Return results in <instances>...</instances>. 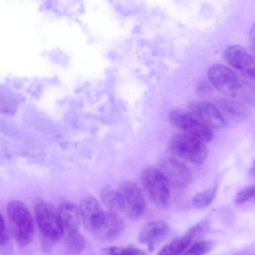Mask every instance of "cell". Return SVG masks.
<instances>
[{"instance_id":"6","label":"cell","mask_w":255,"mask_h":255,"mask_svg":"<svg viewBox=\"0 0 255 255\" xmlns=\"http://www.w3.org/2000/svg\"><path fill=\"white\" fill-rule=\"evenodd\" d=\"M208 76L212 85L224 95L236 97L241 81L229 68L222 64L213 65L208 70Z\"/></svg>"},{"instance_id":"28","label":"cell","mask_w":255,"mask_h":255,"mask_svg":"<svg viewBox=\"0 0 255 255\" xmlns=\"http://www.w3.org/2000/svg\"><path fill=\"white\" fill-rule=\"evenodd\" d=\"M250 172L252 176L255 177V160L252 166Z\"/></svg>"},{"instance_id":"8","label":"cell","mask_w":255,"mask_h":255,"mask_svg":"<svg viewBox=\"0 0 255 255\" xmlns=\"http://www.w3.org/2000/svg\"><path fill=\"white\" fill-rule=\"evenodd\" d=\"M223 55L229 65L245 76L255 78V57L245 48L238 45H230L226 48Z\"/></svg>"},{"instance_id":"27","label":"cell","mask_w":255,"mask_h":255,"mask_svg":"<svg viewBox=\"0 0 255 255\" xmlns=\"http://www.w3.org/2000/svg\"><path fill=\"white\" fill-rule=\"evenodd\" d=\"M250 35L252 38L255 41V23L253 25L250 31Z\"/></svg>"},{"instance_id":"5","label":"cell","mask_w":255,"mask_h":255,"mask_svg":"<svg viewBox=\"0 0 255 255\" xmlns=\"http://www.w3.org/2000/svg\"><path fill=\"white\" fill-rule=\"evenodd\" d=\"M169 118L175 127L204 142H209L213 138L212 128L200 121L191 112L174 110L170 112Z\"/></svg>"},{"instance_id":"25","label":"cell","mask_w":255,"mask_h":255,"mask_svg":"<svg viewBox=\"0 0 255 255\" xmlns=\"http://www.w3.org/2000/svg\"><path fill=\"white\" fill-rule=\"evenodd\" d=\"M9 240L5 221L2 215L0 216V245H5Z\"/></svg>"},{"instance_id":"7","label":"cell","mask_w":255,"mask_h":255,"mask_svg":"<svg viewBox=\"0 0 255 255\" xmlns=\"http://www.w3.org/2000/svg\"><path fill=\"white\" fill-rule=\"evenodd\" d=\"M118 189L122 199L123 212L132 219L141 216L145 210V201L138 187L132 182L126 181Z\"/></svg>"},{"instance_id":"19","label":"cell","mask_w":255,"mask_h":255,"mask_svg":"<svg viewBox=\"0 0 255 255\" xmlns=\"http://www.w3.org/2000/svg\"><path fill=\"white\" fill-rule=\"evenodd\" d=\"M217 191V186L213 185L209 188L197 194L192 199L193 205L197 208H204L213 201Z\"/></svg>"},{"instance_id":"4","label":"cell","mask_w":255,"mask_h":255,"mask_svg":"<svg viewBox=\"0 0 255 255\" xmlns=\"http://www.w3.org/2000/svg\"><path fill=\"white\" fill-rule=\"evenodd\" d=\"M170 149L179 158L195 165L202 164L208 153L204 142L184 131L177 134L172 139Z\"/></svg>"},{"instance_id":"3","label":"cell","mask_w":255,"mask_h":255,"mask_svg":"<svg viewBox=\"0 0 255 255\" xmlns=\"http://www.w3.org/2000/svg\"><path fill=\"white\" fill-rule=\"evenodd\" d=\"M37 226L45 239L55 242L61 239L64 232L58 210L42 200H37L34 206Z\"/></svg>"},{"instance_id":"23","label":"cell","mask_w":255,"mask_h":255,"mask_svg":"<svg viewBox=\"0 0 255 255\" xmlns=\"http://www.w3.org/2000/svg\"><path fill=\"white\" fill-rule=\"evenodd\" d=\"M251 201L255 202V184L244 187L238 192L235 198V202L238 205Z\"/></svg>"},{"instance_id":"10","label":"cell","mask_w":255,"mask_h":255,"mask_svg":"<svg viewBox=\"0 0 255 255\" xmlns=\"http://www.w3.org/2000/svg\"><path fill=\"white\" fill-rule=\"evenodd\" d=\"M169 184L178 187L187 186L191 180L190 169L183 163L175 158H168L161 163V169Z\"/></svg>"},{"instance_id":"9","label":"cell","mask_w":255,"mask_h":255,"mask_svg":"<svg viewBox=\"0 0 255 255\" xmlns=\"http://www.w3.org/2000/svg\"><path fill=\"white\" fill-rule=\"evenodd\" d=\"M80 211L86 228L94 233L103 223L106 213L99 201L94 197L84 198L81 202Z\"/></svg>"},{"instance_id":"18","label":"cell","mask_w":255,"mask_h":255,"mask_svg":"<svg viewBox=\"0 0 255 255\" xmlns=\"http://www.w3.org/2000/svg\"><path fill=\"white\" fill-rule=\"evenodd\" d=\"M64 245L66 250L70 253L81 252L85 247V241L78 231L65 234Z\"/></svg>"},{"instance_id":"16","label":"cell","mask_w":255,"mask_h":255,"mask_svg":"<svg viewBox=\"0 0 255 255\" xmlns=\"http://www.w3.org/2000/svg\"><path fill=\"white\" fill-rule=\"evenodd\" d=\"M100 198L104 205L114 212H123V204L118 189L110 186L104 187L101 192Z\"/></svg>"},{"instance_id":"11","label":"cell","mask_w":255,"mask_h":255,"mask_svg":"<svg viewBox=\"0 0 255 255\" xmlns=\"http://www.w3.org/2000/svg\"><path fill=\"white\" fill-rule=\"evenodd\" d=\"M190 112L211 128H221L226 125V120L221 112L211 103H195L192 106Z\"/></svg>"},{"instance_id":"13","label":"cell","mask_w":255,"mask_h":255,"mask_svg":"<svg viewBox=\"0 0 255 255\" xmlns=\"http://www.w3.org/2000/svg\"><path fill=\"white\" fill-rule=\"evenodd\" d=\"M123 219L114 212L106 213L105 218L100 227L94 233L103 240H111L118 237L124 229Z\"/></svg>"},{"instance_id":"21","label":"cell","mask_w":255,"mask_h":255,"mask_svg":"<svg viewBox=\"0 0 255 255\" xmlns=\"http://www.w3.org/2000/svg\"><path fill=\"white\" fill-rule=\"evenodd\" d=\"M236 97L248 104L255 105V87L249 83L241 81Z\"/></svg>"},{"instance_id":"17","label":"cell","mask_w":255,"mask_h":255,"mask_svg":"<svg viewBox=\"0 0 255 255\" xmlns=\"http://www.w3.org/2000/svg\"><path fill=\"white\" fill-rule=\"evenodd\" d=\"M193 242L192 239L186 234L176 238L165 246L158 253L160 255H171L183 254Z\"/></svg>"},{"instance_id":"15","label":"cell","mask_w":255,"mask_h":255,"mask_svg":"<svg viewBox=\"0 0 255 255\" xmlns=\"http://www.w3.org/2000/svg\"><path fill=\"white\" fill-rule=\"evenodd\" d=\"M219 104L225 114L234 120L242 121L248 117L247 109L240 103L229 99H223L219 101Z\"/></svg>"},{"instance_id":"2","label":"cell","mask_w":255,"mask_h":255,"mask_svg":"<svg viewBox=\"0 0 255 255\" xmlns=\"http://www.w3.org/2000/svg\"><path fill=\"white\" fill-rule=\"evenodd\" d=\"M141 181L147 197L157 207L164 209L170 201L169 183L160 169L148 167L141 175Z\"/></svg>"},{"instance_id":"14","label":"cell","mask_w":255,"mask_h":255,"mask_svg":"<svg viewBox=\"0 0 255 255\" xmlns=\"http://www.w3.org/2000/svg\"><path fill=\"white\" fill-rule=\"evenodd\" d=\"M58 211L64 234L78 231L81 217L80 209L74 204L66 202L62 204Z\"/></svg>"},{"instance_id":"22","label":"cell","mask_w":255,"mask_h":255,"mask_svg":"<svg viewBox=\"0 0 255 255\" xmlns=\"http://www.w3.org/2000/svg\"><path fill=\"white\" fill-rule=\"evenodd\" d=\"M103 255H143L145 253L141 250L132 247L112 246L103 249L101 251Z\"/></svg>"},{"instance_id":"20","label":"cell","mask_w":255,"mask_h":255,"mask_svg":"<svg viewBox=\"0 0 255 255\" xmlns=\"http://www.w3.org/2000/svg\"><path fill=\"white\" fill-rule=\"evenodd\" d=\"M214 244L207 240H199L191 243L183 254L190 255H205L213 250Z\"/></svg>"},{"instance_id":"12","label":"cell","mask_w":255,"mask_h":255,"mask_svg":"<svg viewBox=\"0 0 255 255\" xmlns=\"http://www.w3.org/2000/svg\"><path fill=\"white\" fill-rule=\"evenodd\" d=\"M169 232L168 225L161 220L151 221L146 224L140 231L138 240L141 243L146 244L150 251L155 246L166 238Z\"/></svg>"},{"instance_id":"24","label":"cell","mask_w":255,"mask_h":255,"mask_svg":"<svg viewBox=\"0 0 255 255\" xmlns=\"http://www.w3.org/2000/svg\"><path fill=\"white\" fill-rule=\"evenodd\" d=\"M209 229V223L205 220L203 221L190 228L187 232L188 235L193 241L196 239L200 238L204 236Z\"/></svg>"},{"instance_id":"1","label":"cell","mask_w":255,"mask_h":255,"mask_svg":"<svg viewBox=\"0 0 255 255\" xmlns=\"http://www.w3.org/2000/svg\"><path fill=\"white\" fill-rule=\"evenodd\" d=\"M7 216L10 230L16 243L25 246L31 241L34 227L32 218L26 206L19 200L10 202L7 206Z\"/></svg>"},{"instance_id":"26","label":"cell","mask_w":255,"mask_h":255,"mask_svg":"<svg viewBox=\"0 0 255 255\" xmlns=\"http://www.w3.org/2000/svg\"><path fill=\"white\" fill-rule=\"evenodd\" d=\"M199 93L202 95H206L211 91L210 85L206 81H201L198 85Z\"/></svg>"}]
</instances>
